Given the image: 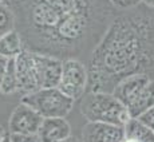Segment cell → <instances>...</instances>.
Segmentation results:
<instances>
[{"instance_id": "12", "label": "cell", "mask_w": 154, "mask_h": 142, "mask_svg": "<svg viewBox=\"0 0 154 142\" xmlns=\"http://www.w3.org/2000/svg\"><path fill=\"white\" fill-rule=\"evenodd\" d=\"M152 107H154V79H152L145 86V88L134 99V102L127 107V110L131 118H138Z\"/></svg>"}, {"instance_id": "9", "label": "cell", "mask_w": 154, "mask_h": 142, "mask_svg": "<svg viewBox=\"0 0 154 142\" xmlns=\"http://www.w3.org/2000/svg\"><path fill=\"white\" fill-rule=\"evenodd\" d=\"M36 55V67L39 76L40 88H54L59 86L63 70V60L50 55L38 54Z\"/></svg>"}, {"instance_id": "11", "label": "cell", "mask_w": 154, "mask_h": 142, "mask_svg": "<svg viewBox=\"0 0 154 142\" xmlns=\"http://www.w3.org/2000/svg\"><path fill=\"white\" fill-rule=\"evenodd\" d=\"M38 135L42 142H58L71 137V126L66 118H44Z\"/></svg>"}, {"instance_id": "16", "label": "cell", "mask_w": 154, "mask_h": 142, "mask_svg": "<svg viewBox=\"0 0 154 142\" xmlns=\"http://www.w3.org/2000/svg\"><path fill=\"white\" fill-rule=\"evenodd\" d=\"M16 28V19L12 8L5 3H0V38Z\"/></svg>"}, {"instance_id": "21", "label": "cell", "mask_w": 154, "mask_h": 142, "mask_svg": "<svg viewBox=\"0 0 154 142\" xmlns=\"http://www.w3.org/2000/svg\"><path fill=\"white\" fill-rule=\"evenodd\" d=\"M141 3H143L149 8H154V0H141Z\"/></svg>"}, {"instance_id": "19", "label": "cell", "mask_w": 154, "mask_h": 142, "mask_svg": "<svg viewBox=\"0 0 154 142\" xmlns=\"http://www.w3.org/2000/svg\"><path fill=\"white\" fill-rule=\"evenodd\" d=\"M137 119H140L143 125H146L149 129H152L154 131V107H152L150 110H147L146 113H143L141 117H138Z\"/></svg>"}, {"instance_id": "3", "label": "cell", "mask_w": 154, "mask_h": 142, "mask_svg": "<svg viewBox=\"0 0 154 142\" xmlns=\"http://www.w3.org/2000/svg\"><path fill=\"white\" fill-rule=\"evenodd\" d=\"M81 113L88 122H102L117 126H126L131 119L127 107L109 93H91L82 98Z\"/></svg>"}, {"instance_id": "20", "label": "cell", "mask_w": 154, "mask_h": 142, "mask_svg": "<svg viewBox=\"0 0 154 142\" xmlns=\"http://www.w3.org/2000/svg\"><path fill=\"white\" fill-rule=\"evenodd\" d=\"M7 63H8V59L0 57V85H2V79L5 73V69H7Z\"/></svg>"}, {"instance_id": "14", "label": "cell", "mask_w": 154, "mask_h": 142, "mask_svg": "<svg viewBox=\"0 0 154 142\" xmlns=\"http://www.w3.org/2000/svg\"><path fill=\"white\" fill-rule=\"evenodd\" d=\"M127 138L135 140L137 142H154V131L137 118H131L125 126Z\"/></svg>"}, {"instance_id": "23", "label": "cell", "mask_w": 154, "mask_h": 142, "mask_svg": "<svg viewBox=\"0 0 154 142\" xmlns=\"http://www.w3.org/2000/svg\"><path fill=\"white\" fill-rule=\"evenodd\" d=\"M7 135V133H5V130L3 126H0V142H2L3 140H4V137Z\"/></svg>"}, {"instance_id": "1", "label": "cell", "mask_w": 154, "mask_h": 142, "mask_svg": "<svg viewBox=\"0 0 154 142\" xmlns=\"http://www.w3.org/2000/svg\"><path fill=\"white\" fill-rule=\"evenodd\" d=\"M8 5L24 48L62 60L93 52L114 19L109 0H11Z\"/></svg>"}, {"instance_id": "17", "label": "cell", "mask_w": 154, "mask_h": 142, "mask_svg": "<svg viewBox=\"0 0 154 142\" xmlns=\"http://www.w3.org/2000/svg\"><path fill=\"white\" fill-rule=\"evenodd\" d=\"M112 4V7L121 8V10H129L141 3V0H109Z\"/></svg>"}, {"instance_id": "2", "label": "cell", "mask_w": 154, "mask_h": 142, "mask_svg": "<svg viewBox=\"0 0 154 142\" xmlns=\"http://www.w3.org/2000/svg\"><path fill=\"white\" fill-rule=\"evenodd\" d=\"M154 66V19L142 14L114 17L90 55L88 91L112 94L119 82Z\"/></svg>"}, {"instance_id": "8", "label": "cell", "mask_w": 154, "mask_h": 142, "mask_svg": "<svg viewBox=\"0 0 154 142\" xmlns=\"http://www.w3.org/2000/svg\"><path fill=\"white\" fill-rule=\"evenodd\" d=\"M125 138V126L87 122L82 130V142H123Z\"/></svg>"}, {"instance_id": "26", "label": "cell", "mask_w": 154, "mask_h": 142, "mask_svg": "<svg viewBox=\"0 0 154 142\" xmlns=\"http://www.w3.org/2000/svg\"><path fill=\"white\" fill-rule=\"evenodd\" d=\"M11 0H0V3H5V4H8Z\"/></svg>"}, {"instance_id": "25", "label": "cell", "mask_w": 154, "mask_h": 142, "mask_svg": "<svg viewBox=\"0 0 154 142\" xmlns=\"http://www.w3.org/2000/svg\"><path fill=\"white\" fill-rule=\"evenodd\" d=\"M123 142H137V141H135V140H131V138H125V140H123Z\"/></svg>"}, {"instance_id": "22", "label": "cell", "mask_w": 154, "mask_h": 142, "mask_svg": "<svg viewBox=\"0 0 154 142\" xmlns=\"http://www.w3.org/2000/svg\"><path fill=\"white\" fill-rule=\"evenodd\" d=\"M58 142H81V141H79L76 137H72V135H71V137L66 138V140H62V141H58Z\"/></svg>"}, {"instance_id": "7", "label": "cell", "mask_w": 154, "mask_h": 142, "mask_svg": "<svg viewBox=\"0 0 154 142\" xmlns=\"http://www.w3.org/2000/svg\"><path fill=\"white\" fill-rule=\"evenodd\" d=\"M43 119L32 107L20 102L8 119V129L11 134H38Z\"/></svg>"}, {"instance_id": "5", "label": "cell", "mask_w": 154, "mask_h": 142, "mask_svg": "<svg viewBox=\"0 0 154 142\" xmlns=\"http://www.w3.org/2000/svg\"><path fill=\"white\" fill-rule=\"evenodd\" d=\"M58 88L72 100L83 98L88 88V69L79 59L63 60V70Z\"/></svg>"}, {"instance_id": "24", "label": "cell", "mask_w": 154, "mask_h": 142, "mask_svg": "<svg viewBox=\"0 0 154 142\" xmlns=\"http://www.w3.org/2000/svg\"><path fill=\"white\" fill-rule=\"evenodd\" d=\"M2 142H12V140H11V134H7L4 137V140H3Z\"/></svg>"}, {"instance_id": "13", "label": "cell", "mask_w": 154, "mask_h": 142, "mask_svg": "<svg viewBox=\"0 0 154 142\" xmlns=\"http://www.w3.org/2000/svg\"><path fill=\"white\" fill-rule=\"evenodd\" d=\"M23 50H24V43H23L22 36L16 29L0 38V57L2 58L14 59Z\"/></svg>"}, {"instance_id": "18", "label": "cell", "mask_w": 154, "mask_h": 142, "mask_svg": "<svg viewBox=\"0 0 154 142\" xmlns=\"http://www.w3.org/2000/svg\"><path fill=\"white\" fill-rule=\"evenodd\" d=\"M12 142H42L38 134H11Z\"/></svg>"}, {"instance_id": "10", "label": "cell", "mask_w": 154, "mask_h": 142, "mask_svg": "<svg viewBox=\"0 0 154 142\" xmlns=\"http://www.w3.org/2000/svg\"><path fill=\"white\" fill-rule=\"evenodd\" d=\"M150 81H152L150 76L146 74L131 75L117 85V87L112 91V95L117 99H119L126 107H129Z\"/></svg>"}, {"instance_id": "6", "label": "cell", "mask_w": 154, "mask_h": 142, "mask_svg": "<svg viewBox=\"0 0 154 142\" xmlns=\"http://www.w3.org/2000/svg\"><path fill=\"white\" fill-rule=\"evenodd\" d=\"M15 67H16L17 83H19V93L26 95L40 90L35 52L24 48L15 58Z\"/></svg>"}, {"instance_id": "15", "label": "cell", "mask_w": 154, "mask_h": 142, "mask_svg": "<svg viewBox=\"0 0 154 142\" xmlns=\"http://www.w3.org/2000/svg\"><path fill=\"white\" fill-rule=\"evenodd\" d=\"M0 93L4 95H12L15 93H19V83H17L16 67H15V58L8 59L7 69L3 75L2 85H0Z\"/></svg>"}, {"instance_id": "4", "label": "cell", "mask_w": 154, "mask_h": 142, "mask_svg": "<svg viewBox=\"0 0 154 142\" xmlns=\"http://www.w3.org/2000/svg\"><path fill=\"white\" fill-rule=\"evenodd\" d=\"M22 102L32 107L43 118H66L72 110L74 102L58 87L40 88L22 97Z\"/></svg>"}]
</instances>
